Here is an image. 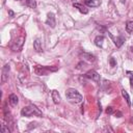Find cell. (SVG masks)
<instances>
[{
	"mask_svg": "<svg viewBox=\"0 0 133 133\" xmlns=\"http://www.w3.org/2000/svg\"><path fill=\"white\" fill-rule=\"evenodd\" d=\"M65 97H66V99H68L70 102L75 103V104L81 103L82 100H83L82 95H81L78 90H76L75 88H69V89H66V91H65Z\"/></svg>",
	"mask_w": 133,
	"mask_h": 133,
	"instance_id": "cell-1",
	"label": "cell"
},
{
	"mask_svg": "<svg viewBox=\"0 0 133 133\" xmlns=\"http://www.w3.org/2000/svg\"><path fill=\"white\" fill-rule=\"evenodd\" d=\"M21 114L23 116H32V115H42V112L33 105H29V106H26L24 107L22 110H21Z\"/></svg>",
	"mask_w": 133,
	"mask_h": 133,
	"instance_id": "cell-2",
	"label": "cell"
},
{
	"mask_svg": "<svg viewBox=\"0 0 133 133\" xmlns=\"http://www.w3.org/2000/svg\"><path fill=\"white\" fill-rule=\"evenodd\" d=\"M85 77H87V78H89V79H91V80H94L96 82H99V80H100V75L96 71H94V70L88 71L85 74Z\"/></svg>",
	"mask_w": 133,
	"mask_h": 133,
	"instance_id": "cell-3",
	"label": "cell"
},
{
	"mask_svg": "<svg viewBox=\"0 0 133 133\" xmlns=\"http://www.w3.org/2000/svg\"><path fill=\"white\" fill-rule=\"evenodd\" d=\"M9 70H10L9 64L6 63V64L3 66V69H2V83H4V82L7 81V79H8V74H9Z\"/></svg>",
	"mask_w": 133,
	"mask_h": 133,
	"instance_id": "cell-4",
	"label": "cell"
},
{
	"mask_svg": "<svg viewBox=\"0 0 133 133\" xmlns=\"http://www.w3.org/2000/svg\"><path fill=\"white\" fill-rule=\"evenodd\" d=\"M51 96H52V100H53V102H54L55 104H59V103H60V100H61V98H60V95H59V92H58L56 89L52 90V92H51Z\"/></svg>",
	"mask_w": 133,
	"mask_h": 133,
	"instance_id": "cell-5",
	"label": "cell"
},
{
	"mask_svg": "<svg viewBox=\"0 0 133 133\" xmlns=\"http://www.w3.org/2000/svg\"><path fill=\"white\" fill-rule=\"evenodd\" d=\"M84 3L88 6V7H98L101 4L100 0H84Z\"/></svg>",
	"mask_w": 133,
	"mask_h": 133,
	"instance_id": "cell-6",
	"label": "cell"
},
{
	"mask_svg": "<svg viewBox=\"0 0 133 133\" xmlns=\"http://www.w3.org/2000/svg\"><path fill=\"white\" fill-rule=\"evenodd\" d=\"M46 23H47L49 26H51L52 28L55 26V17H54V15H53L52 12L48 14V18H47Z\"/></svg>",
	"mask_w": 133,
	"mask_h": 133,
	"instance_id": "cell-7",
	"label": "cell"
},
{
	"mask_svg": "<svg viewBox=\"0 0 133 133\" xmlns=\"http://www.w3.org/2000/svg\"><path fill=\"white\" fill-rule=\"evenodd\" d=\"M73 6H74V7H76V8H78V10H79L80 12L84 14V15H86V14L88 12V9H87L84 5H82L81 3H77V2H76V3H74V4H73Z\"/></svg>",
	"mask_w": 133,
	"mask_h": 133,
	"instance_id": "cell-8",
	"label": "cell"
},
{
	"mask_svg": "<svg viewBox=\"0 0 133 133\" xmlns=\"http://www.w3.org/2000/svg\"><path fill=\"white\" fill-rule=\"evenodd\" d=\"M33 48L36 52H42L43 51V48H42V41L39 38H36L34 42H33Z\"/></svg>",
	"mask_w": 133,
	"mask_h": 133,
	"instance_id": "cell-9",
	"label": "cell"
},
{
	"mask_svg": "<svg viewBox=\"0 0 133 133\" xmlns=\"http://www.w3.org/2000/svg\"><path fill=\"white\" fill-rule=\"evenodd\" d=\"M8 102L10 103L11 106H16V105L18 104V102H19V98L17 97V95L11 94V95H9V97H8Z\"/></svg>",
	"mask_w": 133,
	"mask_h": 133,
	"instance_id": "cell-10",
	"label": "cell"
},
{
	"mask_svg": "<svg viewBox=\"0 0 133 133\" xmlns=\"http://www.w3.org/2000/svg\"><path fill=\"white\" fill-rule=\"evenodd\" d=\"M103 43H104V36L103 35H98L95 38V45L97 47H102L103 46Z\"/></svg>",
	"mask_w": 133,
	"mask_h": 133,
	"instance_id": "cell-11",
	"label": "cell"
},
{
	"mask_svg": "<svg viewBox=\"0 0 133 133\" xmlns=\"http://www.w3.org/2000/svg\"><path fill=\"white\" fill-rule=\"evenodd\" d=\"M124 42H125V38H124L123 36H117L116 38H114V44H115L116 47H118V48L123 45Z\"/></svg>",
	"mask_w": 133,
	"mask_h": 133,
	"instance_id": "cell-12",
	"label": "cell"
},
{
	"mask_svg": "<svg viewBox=\"0 0 133 133\" xmlns=\"http://www.w3.org/2000/svg\"><path fill=\"white\" fill-rule=\"evenodd\" d=\"M122 95H123V97L125 98V100H126V102H127V104L129 105V106H131V100H130V97H129V95H128V92L125 90V89H123L122 90Z\"/></svg>",
	"mask_w": 133,
	"mask_h": 133,
	"instance_id": "cell-13",
	"label": "cell"
},
{
	"mask_svg": "<svg viewBox=\"0 0 133 133\" xmlns=\"http://www.w3.org/2000/svg\"><path fill=\"white\" fill-rule=\"evenodd\" d=\"M126 30H127V32H129V33H133V21L127 22Z\"/></svg>",
	"mask_w": 133,
	"mask_h": 133,
	"instance_id": "cell-14",
	"label": "cell"
},
{
	"mask_svg": "<svg viewBox=\"0 0 133 133\" xmlns=\"http://www.w3.org/2000/svg\"><path fill=\"white\" fill-rule=\"evenodd\" d=\"M26 3H27V5H28L29 7H31V8H34V7L36 6V4H35V2H34L33 0H27Z\"/></svg>",
	"mask_w": 133,
	"mask_h": 133,
	"instance_id": "cell-15",
	"label": "cell"
},
{
	"mask_svg": "<svg viewBox=\"0 0 133 133\" xmlns=\"http://www.w3.org/2000/svg\"><path fill=\"white\" fill-rule=\"evenodd\" d=\"M127 74H129L130 83H131V86H133V72H127Z\"/></svg>",
	"mask_w": 133,
	"mask_h": 133,
	"instance_id": "cell-16",
	"label": "cell"
},
{
	"mask_svg": "<svg viewBox=\"0 0 133 133\" xmlns=\"http://www.w3.org/2000/svg\"><path fill=\"white\" fill-rule=\"evenodd\" d=\"M1 131H2L3 133H8V132H9V130H8V129H6L4 125H2V126H1Z\"/></svg>",
	"mask_w": 133,
	"mask_h": 133,
	"instance_id": "cell-17",
	"label": "cell"
},
{
	"mask_svg": "<svg viewBox=\"0 0 133 133\" xmlns=\"http://www.w3.org/2000/svg\"><path fill=\"white\" fill-rule=\"evenodd\" d=\"M106 112H107V113H109V114L113 113V108H112V107H108V108H107V110H106Z\"/></svg>",
	"mask_w": 133,
	"mask_h": 133,
	"instance_id": "cell-18",
	"label": "cell"
},
{
	"mask_svg": "<svg viewBox=\"0 0 133 133\" xmlns=\"http://www.w3.org/2000/svg\"><path fill=\"white\" fill-rule=\"evenodd\" d=\"M110 63H111V66H114L115 65V61L113 58H110Z\"/></svg>",
	"mask_w": 133,
	"mask_h": 133,
	"instance_id": "cell-19",
	"label": "cell"
},
{
	"mask_svg": "<svg viewBox=\"0 0 133 133\" xmlns=\"http://www.w3.org/2000/svg\"><path fill=\"white\" fill-rule=\"evenodd\" d=\"M130 49H131V51L133 52V46H131V48H130Z\"/></svg>",
	"mask_w": 133,
	"mask_h": 133,
	"instance_id": "cell-20",
	"label": "cell"
},
{
	"mask_svg": "<svg viewBox=\"0 0 133 133\" xmlns=\"http://www.w3.org/2000/svg\"><path fill=\"white\" fill-rule=\"evenodd\" d=\"M131 105H132V106H133V103H132V104H131Z\"/></svg>",
	"mask_w": 133,
	"mask_h": 133,
	"instance_id": "cell-21",
	"label": "cell"
}]
</instances>
